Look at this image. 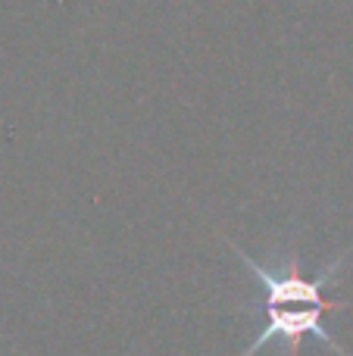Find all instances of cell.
<instances>
[{"mask_svg":"<svg viewBox=\"0 0 353 356\" xmlns=\"http://www.w3.org/2000/svg\"><path fill=\"white\" fill-rule=\"evenodd\" d=\"M235 253L244 263V269H247L250 275L260 278L263 291H266V319H269L266 328L250 341L247 350H244L241 356L260 353L263 347L275 344V341L285 347V356H300L304 338H316L319 344H325L338 356H347L341 350V344L331 338V332L325 328L322 319H325L329 309L347 307L350 303V300H329V297H325V288H329V284L335 282L338 272L344 269V263H347V257L353 253V247L344 250L341 257H338L325 272H319L316 278H304L297 253H291L288 259L279 257L275 269H266L260 259H254L250 253H244L241 247H235Z\"/></svg>","mask_w":353,"mask_h":356,"instance_id":"obj_1","label":"cell"}]
</instances>
